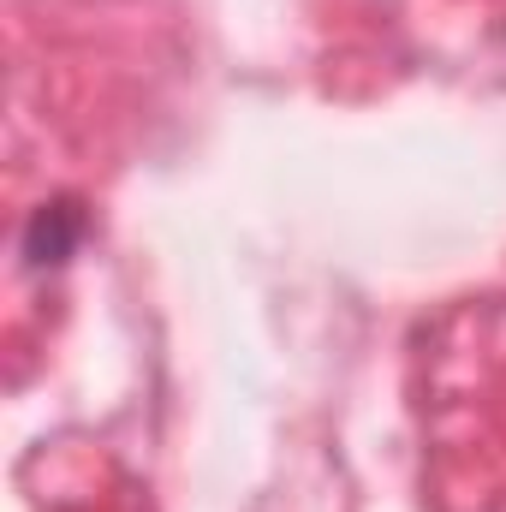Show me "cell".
I'll list each match as a JSON object with an SVG mask.
<instances>
[{"instance_id":"cell-1","label":"cell","mask_w":506,"mask_h":512,"mask_svg":"<svg viewBox=\"0 0 506 512\" xmlns=\"http://www.w3.org/2000/svg\"><path fill=\"white\" fill-rule=\"evenodd\" d=\"M72 233H78V221H72L66 203H60V209H42V215L30 221V262H60L66 245H72Z\"/></svg>"}]
</instances>
